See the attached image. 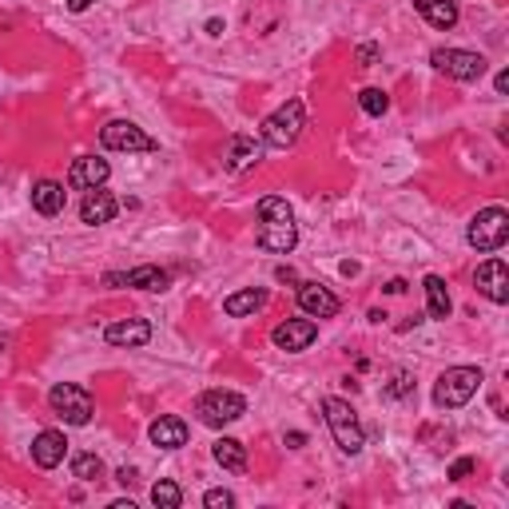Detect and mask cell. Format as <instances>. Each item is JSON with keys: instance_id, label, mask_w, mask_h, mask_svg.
Returning a JSON list of instances; mask_svg holds the SVG:
<instances>
[{"instance_id": "6da1fadb", "label": "cell", "mask_w": 509, "mask_h": 509, "mask_svg": "<svg viewBox=\"0 0 509 509\" xmlns=\"http://www.w3.org/2000/svg\"><path fill=\"white\" fill-rule=\"evenodd\" d=\"M322 418H327L330 434H335V446L343 449V454H362V446H367V434H362V422L359 414H354L351 402H343V398H327L322 402Z\"/></svg>"}, {"instance_id": "7a4b0ae2", "label": "cell", "mask_w": 509, "mask_h": 509, "mask_svg": "<svg viewBox=\"0 0 509 509\" xmlns=\"http://www.w3.org/2000/svg\"><path fill=\"white\" fill-rule=\"evenodd\" d=\"M303 127H307V112H303V100H287L283 108H275V112L263 120V143L267 148H279V151H287L295 140L303 135Z\"/></svg>"}, {"instance_id": "3957f363", "label": "cell", "mask_w": 509, "mask_h": 509, "mask_svg": "<svg viewBox=\"0 0 509 509\" xmlns=\"http://www.w3.org/2000/svg\"><path fill=\"white\" fill-rule=\"evenodd\" d=\"M465 239H470V247L481 251V254L502 251L505 239H509V211L505 207L478 211V215H473V223H470V231H465Z\"/></svg>"}, {"instance_id": "277c9868", "label": "cell", "mask_w": 509, "mask_h": 509, "mask_svg": "<svg viewBox=\"0 0 509 509\" xmlns=\"http://www.w3.org/2000/svg\"><path fill=\"white\" fill-rule=\"evenodd\" d=\"M48 406H53V414L64 418L68 426H88L92 414H96L92 394L84 386H76V382H61V386L48 390Z\"/></svg>"}, {"instance_id": "5b68a950", "label": "cell", "mask_w": 509, "mask_h": 509, "mask_svg": "<svg viewBox=\"0 0 509 509\" xmlns=\"http://www.w3.org/2000/svg\"><path fill=\"white\" fill-rule=\"evenodd\" d=\"M195 414H199L203 426H231L247 414V398L235 394V390H207L195 402Z\"/></svg>"}, {"instance_id": "8992f818", "label": "cell", "mask_w": 509, "mask_h": 509, "mask_svg": "<svg viewBox=\"0 0 509 509\" xmlns=\"http://www.w3.org/2000/svg\"><path fill=\"white\" fill-rule=\"evenodd\" d=\"M478 386H481L478 367H454L434 382V402L442 406V410H457V406H465L473 394H478Z\"/></svg>"}, {"instance_id": "52a82bcc", "label": "cell", "mask_w": 509, "mask_h": 509, "mask_svg": "<svg viewBox=\"0 0 509 509\" xmlns=\"http://www.w3.org/2000/svg\"><path fill=\"white\" fill-rule=\"evenodd\" d=\"M430 64H434L442 76H449V80H462V84L486 76V56L465 53V48H434V53H430Z\"/></svg>"}, {"instance_id": "ba28073f", "label": "cell", "mask_w": 509, "mask_h": 509, "mask_svg": "<svg viewBox=\"0 0 509 509\" xmlns=\"http://www.w3.org/2000/svg\"><path fill=\"white\" fill-rule=\"evenodd\" d=\"M100 143L108 151H156V140L132 120H112L100 132Z\"/></svg>"}, {"instance_id": "9c48e42d", "label": "cell", "mask_w": 509, "mask_h": 509, "mask_svg": "<svg viewBox=\"0 0 509 509\" xmlns=\"http://www.w3.org/2000/svg\"><path fill=\"white\" fill-rule=\"evenodd\" d=\"M108 175H112L108 159L80 156V159H72V167H68V188L72 191H96V188H104L108 183Z\"/></svg>"}, {"instance_id": "30bf717a", "label": "cell", "mask_w": 509, "mask_h": 509, "mask_svg": "<svg viewBox=\"0 0 509 509\" xmlns=\"http://www.w3.org/2000/svg\"><path fill=\"white\" fill-rule=\"evenodd\" d=\"M473 283H478V291L486 295L489 303H497V307L509 303V267L502 259H486V263H481L478 275H473Z\"/></svg>"}, {"instance_id": "8fae6325", "label": "cell", "mask_w": 509, "mask_h": 509, "mask_svg": "<svg viewBox=\"0 0 509 509\" xmlns=\"http://www.w3.org/2000/svg\"><path fill=\"white\" fill-rule=\"evenodd\" d=\"M275 346L279 351H291V354H299V351H307L311 343L319 338V327L311 319H287V322H279L275 327Z\"/></svg>"}, {"instance_id": "7c38bea8", "label": "cell", "mask_w": 509, "mask_h": 509, "mask_svg": "<svg viewBox=\"0 0 509 509\" xmlns=\"http://www.w3.org/2000/svg\"><path fill=\"white\" fill-rule=\"evenodd\" d=\"M104 343L108 346H148L151 343V322L148 319H120L104 330Z\"/></svg>"}, {"instance_id": "4fadbf2b", "label": "cell", "mask_w": 509, "mask_h": 509, "mask_svg": "<svg viewBox=\"0 0 509 509\" xmlns=\"http://www.w3.org/2000/svg\"><path fill=\"white\" fill-rule=\"evenodd\" d=\"M116 211H120V203H116L112 191L96 188V191H84V203H80V219L88 227H100V223H112Z\"/></svg>"}, {"instance_id": "5bb4252c", "label": "cell", "mask_w": 509, "mask_h": 509, "mask_svg": "<svg viewBox=\"0 0 509 509\" xmlns=\"http://www.w3.org/2000/svg\"><path fill=\"white\" fill-rule=\"evenodd\" d=\"M299 307L307 311L311 319H335L343 303H338L322 283H299Z\"/></svg>"}, {"instance_id": "9a60e30c", "label": "cell", "mask_w": 509, "mask_h": 509, "mask_svg": "<svg viewBox=\"0 0 509 509\" xmlns=\"http://www.w3.org/2000/svg\"><path fill=\"white\" fill-rule=\"evenodd\" d=\"M68 454V442L61 430H40L36 442H32V462L40 465V470H56V465L64 462Z\"/></svg>"}, {"instance_id": "2e32d148", "label": "cell", "mask_w": 509, "mask_h": 509, "mask_svg": "<svg viewBox=\"0 0 509 509\" xmlns=\"http://www.w3.org/2000/svg\"><path fill=\"white\" fill-rule=\"evenodd\" d=\"M254 243L271 254H287V251H295V243H299V227H295V219L291 223H263L259 235H254Z\"/></svg>"}, {"instance_id": "e0dca14e", "label": "cell", "mask_w": 509, "mask_h": 509, "mask_svg": "<svg viewBox=\"0 0 509 509\" xmlns=\"http://www.w3.org/2000/svg\"><path fill=\"white\" fill-rule=\"evenodd\" d=\"M148 438L159 449H180V446H188V422L175 418V414H164V418H156L148 426Z\"/></svg>"}, {"instance_id": "ac0fdd59", "label": "cell", "mask_w": 509, "mask_h": 509, "mask_svg": "<svg viewBox=\"0 0 509 509\" xmlns=\"http://www.w3.org/2000/svg\"><path fill=\"white\" fill-rule=\"evenodd\" d=\"M259 156H263V148L251 140V135H231L227 148H223V167L227 172H243V167H251Z\"/></svg>"}, {"instance_id": "d6986e66", "label": "cell", "mask_w": 509, "mask_h": 509, "mask_svg": "<svg viewBox=\"0 0 509 509\" xmlns=\"http://www.w3.org/2000/svg\"><path fill=\"white\" fill-rule=\"evenodd\" d=\"M64 199H68V191H64V183H56V180H40L36 188H32V207L40 211V215H61L64 211Z\"/></svg>"}, {"instance_id": "ffe728a7", "label": "cell", "mask_w": 509, "mask_h": 509, "mask_svg": "<svg viewBox=\"0 0 509 509\" xmlns=\"http://www.w3.org/2000/svg\"><path fill=\"white\" fill-rule=\"evenodd\" d=\"M263 307H267V291H263V287H247V291H235V295H227L223 299V311L231 319H247Z\"/></svg>"}, {"instance_id": "44dd1931", "label": "cell", "mask_w": 509, "mask_h": 509, "mask_svg": "<svg viewBox=\"0 0 509 509\" xmlns=\"http://www.w3.org/2000/svg\"><path fill=\"white\" fill-rule=\"evenodd\" d=\"M414 8L422 12V20L434 28H454L457 24V4L454 0H414Z\"/></svg>"}, {"instance_id": "7402d4cb", "label": "cell", "mask_w": 509, "mask_h": 509, "mask_svg": "<svg viewBox=\"0 0 509 509\" xmlns=\"http://www.w3.org/2000/svg\"><path fill=\"white\" fill-rule=\"evenodd\" d=\"M211 454H215V462L223 465V470H231V473L247 470V446L235 442V438H219V442L211 446Z\"/></svg>"}, {"instance_id": "603a6c76", "label": "cell", "mask_w": 509, "mask_h": 509, "mask_svg": "<svg viewBox=\"0 0 509 509\" xmlns=\"http://www.w3.org/2000/svg\"><path fill=\"white\" fill-rule=\"evenodd\" d=\"M167 283H172V275H167L164 267H151V263H143V267L127 271V287H140V291L159 295V291H167Z\"/></svg>"}, {"instance_id": "cb8c5ba5", "label": "cell", "mask_w": 509, "mask_h": 509, "mask_svg": "<svg viewBox=\"0 0 509 509\" xmlns=\"http://www.w3.org/2000/svg\"><path fill=\"white\" fill-rule=\"evenodd\" d=\"M426 299H430V319H449V291H446V279L442 275H426Z\"/></svg>"}, {"instance_id": "d4e9b609", "label": "cell", "mask_w": 509, "mask_h": 509, "mask_svg": "<svg viewBox=\"0 0 509 509\" xmlns=\"http://www.w3.org/2000/svg\"><path fill=\"white\" fill-rule=\"evenodd\" d=\"M259 219L263 223H291L295 211H291V203H287L283 195H263L259 199Z\"/></svg>"}, {"instance_id": "484cf974", "label": "cell", "mask_w": 509, "mask_h": 509, "mask_svg": "<svg viewBox=\"0 0 509 509\" xmlns=\"http://www.w3.org/2000/svg\"><path fill=\"white\" fill-rule=\"evenodd\" d=\"M72 478H80V481L104 478V462H100V454H76L72 457Z\"/></svg>"}, {"instance_id": "4316f807", "label": "cell", "mask_w": 509, "mask_h": 509, "mask_svg": "<svg viewBox=\"0 0 509 509\" xmlns=\"http://www.w3.org/2000/svg\"><path fill=\"white\" fill-rule=\"evenodd\" d=\"M151 502H156L159 509H180L183 505V489L175 486V481H156V486H151Z\"/></svg>"}, {"instance_id": "83f0119b", "label": "cell", "mask_w": 509, "mask_h": 509, "mask_svg": "<svg viewBox=\"0 0 509 509\" xmlns=\"http://www.w3.org/2000/svg\"><path fill=\"white\" fill-rule=\"evenodd\" d=\"M359 104H362V112H367V116H382L390 108V96L382 88H362L359 92Z\"/></svg>"}, {"instance_id": "f1b7e54d", "label": "cell", "mask_w": 509, "mask_h": 509, "mask_svg": "<svg viewBox=\"0 0 509 509\" xmlns=\"http://www.w3.org/2000/svg\"><path fill=\"white\" fill-rule=\"evenodd\" d=\"M386 394H390V398H406V394H414V378L406 375V370H398L394 382L386 386Z\"/></svg>"}, {"instance_id": "f546056e", "label": "cell", "mask_w": 509, "mask_h": 509, "mask_svg": "<svg viewBox=\"0 0 509 509\" xmlns=\"http://www.w3.org/2000/svg\"><path fill=\"white\" fill-rule=\"evenodd\" d=\"M203 505H207V509H231L235 505V494H231V489H207Z\"/></svg>"}, {"instance_id": "4dcf8cb0", "label": "cell", "mask_w": 509, "mask_h": 509, "mask_svg": "<svg viewBox=\"0 0 509 509\" xmlns=\"http://www.w3.org/2000/svg\"><path fill=\"white\" fill-rule=\"evenodd\" d=\"M473 473V457H457L454 465H449V481H465Z\"/></svg>"}, {"instance_id": "1f68e13d", "label": "cell", "mask_w": 509, "mask_h": 509, "mask_svg": "<svg viewBox=\"0 0 509 509\" xmlns=\"http://www.w3.org/2000/svg\"><path fill=\"white\" fill-rule=\"evenodd\" d=\"M378 56H382L378 44H359V64H362V68H370V64L378 61Z\"/></svg>"}, {"instance_id": "d6a6232c", "label": "cell", "mask_w": 509, "mask_h": 509, "mask_svg": "<svg viewBox=\"0 0 509 509\" xmlns=\"http://www.w3.org/2000/svg\"><path fill=\"white\" fill-rule=\"evenodd\" d=\"M135 478H140V473H135V470H127V465H124L120 473H116V481H120V486H135Z\"/></svg>"}, {"instance_id": "836d02e7", "label": "cell", "mask_w": 509, "mask_h": 509, "mask_svg": "<svg viewBox=\"0 0 509 509\" xmlns=\"http://www.w3.org/2000/svg\"><path fill=\"white\" fill-rule=\"evenodd\" d=\"M287 446H291V449H303V446H307V434H299V430H295V434H287Z\"/></svg>"}, {"instance_id": "e575fe53", "label": "cell", "mask_w": 509, "mask_h": 509, "mask_svg": "<svg viewBox=\"0 0 509 509\" xmlns=\"http://www.w3.org/2000/svg\"><path fill=\"white\" fill-rule=\"evenodd\" d=\"M64 4L72 8V12H84V8H92V4H96V0H64Z\"/></svg>"}, {"instance_id": "d590c367", "label": "cell", "mask_w": 509, "mask_h": 509, "mask_svg": "<svg viewBox=\"0 0 509 509\" xmlns=\"http://www.w3.org/2000/svg\"><path fill=\"white\" fill-rule=\"evenodd\" d=\"M494 88H497V92H509V72H497V76H494Z\"/></svg>"}, {"instance_id": "8d00e7d4", "label": "cell", "mask_w": 509, "mask_h": 509, "mask_svg": "<svg viewBox=\"0 0 509 509\" xmlns=\"http://www.w3.org/2000/svg\"><path fill=\"white\" fill-rule=\"evenodd\" d=\"M104 283L108 287H127V275H116V271H112V275H104Z\"/></svg>"}, {"instance_id": "74e56055", "label": "cell", "mask_w": 509, "mask_h": 509, "mask_svg": "<svg viewBox=\"0 0 509 509\" xmlns=\"http://www.w3.org/2000/svg\"><path fill=\"white\" fill-rule=\"evenodd\" d=\"M402 291H406L402 279H390V283H386V295H402Z\"/></svg>"}]
</instances>
